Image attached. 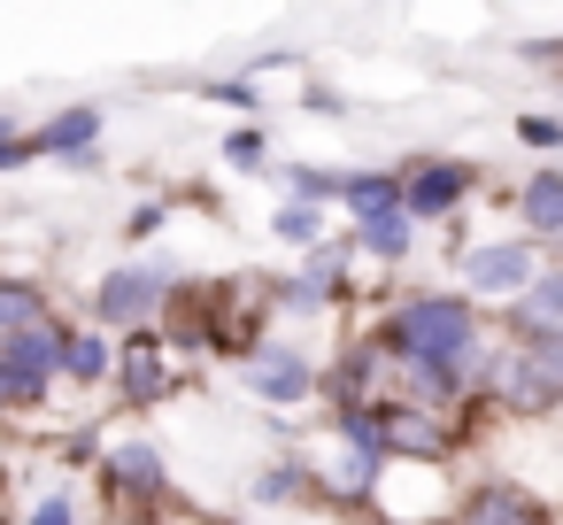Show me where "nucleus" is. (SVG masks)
Listing matches in <instances>:
<instances>
[{
	"label": "nucleus",
	"instance_id": "7",
	"mask_svg": "<svg viewBox=\"0 0 563 525\" xmlns=\"http://www.w3.org/2000/svg\"><path fill=\"white\" fill-rule=\"evenodd\" d=\"M340 201H347L363 225H371V217H394V209H401V178H347Z\"/></svg>",
	"mask_w": 563,
	"mask_h": 525
},
{
	"label": "nucleus",
	"instance_id": "20",
	"mask_svg": "<svg viewBox=\"0 0 563 525\" xmlns=\"http://www.w3.org/2000/svg\"><path fill=\"white\" fill-rule=\"evenodd\" d=\"M32 525H78V502L70 494H55V502H40V517Z\"/></svg>",
	"mask_w": 563,
	"mask_h": 525
},
{
	"label": "nucleus",
	"instance_id": "12",
	"mask_svg": "<svg viewBox=\"0 0 563 525\" xmlns=\"http://www.w3.org/2000/svg\"><path fill=\"white\" fill-rule=\"evenodd\" d=\"M93 132H101V117H93V109H70V117H55V124L40 132V147H55V155H63V147H86Z\"/></svg>",
	"mask_w": 563,
	"mask_h": 525
},
{
	"label": "nucleus",
	"instance_id": "6",
	"mask_svg": "<svg viewBox=\"0 0 563 525\" xmlns=\"http://www.w3.org/2000/svg\"><path fill=\"white\" fill-rule=\"evenodd\" d=\"M471 286H486V294L532 286V255H525V248H478V255H471Z\"/></svg>",
	"mask_w": 563,
	"mask_h": 525
},
{
	"label": "nucleus",
	"instance_id": "13",
	"mask_svg": "<svg viewBox=\"0 0 563 525\" xmlns=\"http://www.w3.org/2000/svg\"><path fill=\"white\" fill-rule=\"evenodd\" d=\"M63 371H70V379H101V371H109V348H101V332H70V348H63Z\"/></svg>",
	"mask_w": 563,
	"mask_h": 525
},
{
	"label": "nucleus",
	"instance_id": "16",
	"mask_svg": "<svg viewBox=\"0 0 563 525\" xmlns=\"http://www.w3.org/2000/svg\"><path fill=\"white\" fill-rule=\"evenodd\" d=\"M278 240H324V225H317V209H309V201H294V209H278Z\"/></svg>",
	"mask_w": 563,
	"mask_h": 525
},
{
	"label": "nucleus",
	"instance_id": "3",
	"mask_svg": "<svg viewBox=\"0 0 563 525\" xmlns=\"http://www.w3.org/2000/svg\"><path fill=\"white\" fill-rule=\"evenodd\" d=\"M163 278H170V271H117V278H101V302H93V309H101L109 325L147 317V309H155V294H163Z\"/></svg>",
	"mask_w": 563,
	"mask_h": 525
},
{
	"label": "nucleus",
	"instance_id": "11",
	"mask_svg": "<svg viewBox=\"0 0 563 525\" xmlns=\"http://www.w3.org/2000/svg\"><path fill=\"white\" fill-rule=\"evenodd\" d=\"M355 240H363V248H371L378 263H394V255L409 248V217H401V209H394V217H371V225H363Z\"/></svg>",
	"mask_w": 563,
	"mask_h": 525
},
{
	"label": "nucleus",
	"instance_id": "4",
	"mask_svg": "<svg viewBox=\"0 0 563 525\" xmlns=\"http://www.w3.org/2000/svg\"><path fill=\"white\" fill-rule=\"evenodd\" d=\"M463 186H471V171H463V163H432V171H417V178L401 186V201H409L417 217H440V209H455V201H463Z\"/></svg>",
	"mask_w": 563,
	"mask_h": 525
},
{
	"label": "nucleus",
	"instance_id": "10",
	"mask_svg": "<svg viewBox=\"0 0 563 525\" xmlns=\"http://www.w3.org/2000/svg\"><path fill=\"white\" fill-rule=\"evenodd\" d=\"M124 394H132V402H155V394H163V356H155L147 340L124 356Z\"/></svg>",
	"mask_w": 563,
	"mask_h": 525
},
{
	"label": "nucleus",
	"instance_id": "2",
	"mask_svg": "<svg viewBox=\"0 0 563 525\" xmlns=\"http://www.w3.org/2000/svg\"><path fill=\"white\" fill-rule=\"evenodd\" d=\"M247 386H255L263 402H301V394L317 386V363L294 356V348H255V356H247Z\"/></svg>",
	"mask_w": 563,
	"mask_h": 525
},
{
	"label": "nucleus",
	"instance_id": "17",
	"mask_svg": "<svg viewBox=\"0 0 563 525\" xmlns=\"http://www.w3.org/2000/svg\"><path fill=\"white\" fill-rule=\"evenodd\" d=\"M532 317H563V278H532Z\"/></svg>",
	"mask_w": 563,
	"mask_h": 525
},
{
	"label": "nucleus",
	"instance_id": "19",
	"mask_svg": "<svg viewBox=\"0 0 563 525\" xmlns=\"http://www.w3.org/2000/svg\"><path fill=\"white\" fill-rule=\"evenodd\" d=\"M224 155H232V163H240V171H255V163H263V132H240V140H232V147H224Z\"/></svg>",
	"mask_w": 563,
	"mask_h": 525
},
{
	"label": "nucleus",
	"instance_id": "8",
	"mask_svg": "<svg viewBox=\"0 0 563 525\" xmlns=\"http://www.w3.org/2000/svg\"><path fill=\"white\" fill-rule=\"evenodd\" d=\"M109 479L124 486V494H163V463H155V448H117V463H109Z\"/></svg>",
	"mask_w": 563,
	"mask_h": 525
},
{
	"label": "nucleus",
	"instance_id": "18",
	"mask_svg": "<svg viewBox=\"0 0 563 525\" xmlns=\"http://www.w3.org/2000/svg\"><path fill=\"white\" fill-rule=\"evenodd\" d=\"M525 140H532V147H563V124H555V117H525Z\"/></svg>",
	"mask_w": 563,
	"mask_h": 525
},
{
	"label": "nucleus",
	"instance_id": "1",
	"mask_svg": "<svg viewBox=\"0 0 563 525\" xmlns=\"http://www.w3.org/2000/svg\"><path fill=\"white\" fill-rule=\"evenodd\" d=\"M401 363H432V371H455L463 356H471V340H478V325H471V302H455V294H417V302H401L394 317H386V332H378Z\"/></svg>",
	"mask_w": 563,
	"mask_h": 525
},
{
	"label": "nucleus",
	"instance_id": "15",
	"mask_svg": "<svg viewBox=\"0 0 563 525\" xmlns=\"http://www.w3.org/2000/svg\"><path fill=\"white\" fill-rule=\"evenodd\" d=\"M525 363L540 371V386H548V394H563V332H548V340H540Z\"/></svg>",
	"mask_w": 563,
	"mask_h": 525
},
{
	"label": "nucleus",
	"instance_id": "14",
	"mask_svg": "<svg viewBox=\"0 0 563 525\" xmlns=\"http://www.w3.org/2000/svg\"><path fill=\"white\" fill-rule=\"evenodd\" d=\"M32 325H40V294L0 286V332H32Z\"/></svg>",
	"mask_w": 563,
	"mask_h": 525
},
{
	"label": "nucleus",
	"instance_id": "9",
	"mask_svg": "<svg viewBox=\"0 0 563 525\" xmlns=\"http://www.w3.org/2000/svg\"><path fill=\"white\" fill-rule=\"evenodd\" d=\"M525 225H540V232L563 225V171H540V178L525 186Z\"/></svg>",
	"mask_w": 563,
	"mask_h": 525
},
{
	"label": "nucleus",
	"instance_id": "5",
	"mask_svg": "<svg viewBox=\"0 0 563 525\" xmlns=\"http://www.w3.org/2000/svg\"><path fill=\"white\" fill-rule=\"evenodd\" d=\"M463 525H548V510L532 494H517V486H478L471 510H463Z\"/></svg>",
	"mask_w": 563,
	"mask_h": 525
}]
</instances>
